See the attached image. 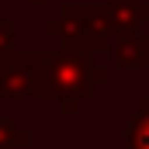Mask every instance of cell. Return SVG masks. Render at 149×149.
Returning a JSON list of instances; mask_svg holds the SVG:
<instances>
[{"label": "cell", "mask_w": 149, "mask_h": 149, "mask_svg": "<svg viewBox=\"0 0 149 149\" xmlns=\"http://www.w3.org/2000/svg\"><path fill=\"white\" fill-rule=\"evenodd\" d=\"M28 146H31V132L10 118H0V149H28Z\"/></svg>", "instance_id": "52a82bcc"}, {"label": "cell", "mask_w": 149, "mask_h": 149, "mask_svg": "<svg viewBox=\"0 0 149 149\" xmlns=\"http://www.w3.org/2000/svg\"><path fill=\"white\" fill-rule=\"evenodd\" d=\"M101 17L111 38L139 31L142 24H149V0H101Z\"/></svg>", "instance_id": "277c9868"}, {"label": "cell", "mask_w": 149, "mask_h": 149, "mask_svg": "<svg viewBox=\"0 0 149 149\" xmlns=\"http://www.w3.org/2000/svg\"><path fill=\"white\" fill-rule=\"evenodd\" d=\"M45 35L56 38L66 49H83V52H108L111 31L104 28L101 3H63L52 17H45Z\"/></svg>", "instance_id": "7a4b0ae2"}, {"label": "cell", "mask_w": 149, "mask_h": 149, "mask_svg": "<svg viewBox=\"0 0 149 149\" xmlns=\"http://www.w3.org/2000/svg\"><path fill=\"white\" fill-rule=\"evenodd\" d=\"M111 66L118 70H149V35L146 31H125L114 35L108 45Z\"/></svg>", "instance_id": "5b68a950"}, {"label": "cell", "mask_w": 149, "mask_h": 149, "mask_svg": "<svg viewBox=\"0 0 149 149\" xmlns=\"http://www.w3.org/2000/svg\"><path fill=\"white\" fill-rule=\"evenodd\" d=\"M108 76H111V66L97 63L94 52L59 45L49 59V94H45V101H56L63 114H76L80 104L94 94V87L104 83Z\"/></svg>", "instance_id": "6da1fadb"}, {"label": "cell", "mask_w": 149, "mask_h": 149, "mask_svg": "<svg viewBox=\"0 0 149 149\" xmlns=\"http://www.w3.org/2000/svg\"><path fill=\"white\" fill-rule=\"evenodd\" d=\"M125 149H149V97H146V101H139V108L128 114Z\"/></svg>", "instance_id": "8992f818"}, {"label": "cell", "mask_w": 149, "mask_h": 149, "mask_svg": "<svg viewBox=\"0 0 149 149\" xmlns=\"http://www.w3.org/2000/svg\"><path fill=\"white\" fill-rule=\"evenodd\" d=\"M17 52V24L10 17H0V63Z\"/></svg>", "instance_id": "ba28073f"}, {"label": "cell", "mask_w": 149, "mask_h": 149, "mask_svg": "<svg viewBox=\"0 0 149 149\" xmlns=\"http://www.w3.org/2000/svg\"><path fill=\"white\" fill-rule=\"evenodd\" d=\"M31 7H49V3H56V0H28Z\"/></svg>", "instance_id": "9c48e42d"}, {"label": "cell", "mask_w": 149, "mask_h": 149, "mask_svg": "<svg viewBox=\"0 0 149 149\" xmlns=\"http://www.w3.org/2000/svg\"><path fill=\"white\" fill-rule=\"evenodd\" d=\"M49 59L52 52L28 49L0 63V97L3 101H45L49 94Z\"/></svg>", "instance_id": "3957f363"}]
</instances>
